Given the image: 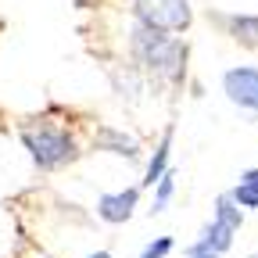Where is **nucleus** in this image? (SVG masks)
Instances as JSON below:
<instances>
[{"label":"nucleus","instance_id":"nucleus-13","mask_svg":"<svg viewBox=\"0 0 258 258\" xmlns=\"http://www.w3.org/2000/svg\"><path fill=\"white\" fill-rule=\"evenodd\" d=\"M240 183H244V186H254V190H258V169H247V172L240 176Z\"/></svg>","mask_w":258,"mask_h":258},{"label":"nucleus","instance_id":"nucleus-8","mask_svg":"<svg viewBox=\"0 0 258 258\" xmlns=\"http://www.w3.org/2000/svg\"><path fill=\"white\" fill-rule=\"evenodd\" d=\"M169 151H172V129H165V137H161V144H158V151H154V158L147 161V172H144V186H154L161 176H165V169H169Z\"/></svg>","mask_w":258,"mask_h":258},{"label":"nucleus","instance_id":"nucleus-9","mask_svg":"<svg viewBox=\"0 0 258 258\" xmlns=\"http://www.w3.org/2000/svg\"><path fill=\"white\" fill-rule=\"evenodd\" d=\"M226 29H230V36L244 47H258V15H233L226 18Z\"/></svg>","mask_w":258,"mask_h":258},{"label":"nucleus","instance_id":"nucleus-3","mask_svg":"<svg viewBox=\"0 0 258 258\" xmlns=\"http://www.w3.org/2000/svg\"><path fill=\"white\" fill-rule=\"evenodd\" d=\"M240 222H244L240 205L230 198V194H222V198L215 201V222L201 233L198 244L186 247V254H190V258H194V254H222L226 247L233 244V233L240 230Z\"/></svg>","mask_w":258,"mask_h":258},{"label":"nucleus","instance_id":"nucleus-4","mask_svg":"<svg viewBox=\"0 0 258 258\" xmlns=\"http://www.w3.org/2000/svg\"><path fill=\"white\" fill-rule=\"evenodd\" d=\"M133 15L140 25L161 29V32H183L190 25V4L186 0H137Z\"/></svg>","mask_w":258,"mask_h":258},{"label":"nucleus","instance_id":"nucleus-15","mask_svg":"<svg viewBox=\"0 0 258 258\" xmlns=\"http://www.w3.org/2000/svg\"><path fill=\"white\" fill-rule=\"evenodd\" d=\"M194 258H219V254H194Z\"/></svg>","mask_w":258,"mask_h":258},{"label":"nucleus","instance_id":"nucleus-10","mask_svg":"<svg viewBox=\"0 0 258 258\" xmlns=\"http://www.w3.org/2000/svg\"><path fill=\"white\" fill-rule=\"evenodd\" d=\"M172 190H176V176L165 169V176L154 183V208H151L154 215H158V212H165V205H169V198H172Z\"/></svg>","mask_w":258,"mask_h":258},{"label":"nucleus","instance_id":"nucleus-5","mask_svg":"<svg viewBox=\"0 0 258 258\" xmlns=\"http://www.w3.org/2000/svg\"><path fill=\"white\" fill-rule=\"evenodd\" d=\"M222 90H226V97H230L233 104H240L244 111L258 115V69H247V64L230 69L222 76Z\"/></svg>","mask_w":258,"mask_h":258},{"label":"nucleus","instance_id":"nucleus-6","mask_svg":"<svg viewBox=\"0 0 258 258\" xmlns=\"http://www.w3.org/2000/svg\"><path fill=\"white\" fill-rule=\"evenodd\" d=\"M137 198H140L137 186L118 190V194H101V198H97V215H101L104 222H111V226H118V222H125L129 215H133Z\"/></svg>","mask_w":258,"mask_h":258},{"label":"nucleus","instance_id":"nucleus-7","mask_svg":"<svg viewBox=\"0 0 258 258\" xmlns=\"http://www.w3.org/2000/svg\"><path fill=\"white\" fill-rule=\"evenodd\" d=\"M93 151H111V154H122V158H140V144H137V137H125L122 129H101V133L93 137Z\"/></svg>","mask_w":258,"mask_h":258},{"label":"nucleus","instance_id":"nucleus-1","mask_svg":"<svg viewBox=\"0 0 258 258\" xmlns=\"http://www.w3.org/2000/svg\"><path fill=\"white\" fill-rule=\"evenodd\" d=\"M133 54H137V61L144 64L151 76L169 79V83H179V79H183L186 47H183L179 40H172L169 32L137 22V29H133Z\"/></svg>","mask_w":258,"mask_h":258},{"label":"nucleus","instance_id":"nucleus-14","mask_svg":"<svg viewBox=\"0 0 258 258\" xmlns=\"http://www.w3.org/2000/svg\"><path fill=\"white\" fill-rule=\"evenodd\" d=\"M86 258H111L108 251H97V254H86Z\"/></svg>","mask_w":258,"mask_h":258},{"label":"nucleus","instance_id":"nucleus-2","mask_svg":"<svg viewBox=\"0 0 258 258\" xmlns=\"http://www.w3.org/2000/svg\"><path fill=\"white\" fill-rule=\"evenodd\" d=\"M22 144L40 169H61L79 158L72 133L54 129V125H22Z\"/></svg>","mask_w":258,"mask_h":258},{"label":"nucleus","instance_id":"nucleus-12","mask_svg":"<svg viewBox=\"0 0 258 258\" xmlns=\"http://www.w3.org/2000/svg\"><path fill=\"white\" fill-rule=\"evenodd\" d=\"M172 251V237H158L154 244H147L144 251H140V258H165Z\"/></svg>","mask_w":258,"mask_h":258},{"label":"nucleus","instance_id":"nucleus-11","mask_svg":"<svg viewBox=\"0 0 258 258\" xmlns=\"http://www.w3.org/2000/svg\"><path fill=\"white\" fill-rule=\"evenodd\" d=\"M230 198H233L240 208H258V190H254V186H244V183H237V190L230 194Z\"/></svg>","mask_w":258,"mask_h":258}]
</instances>
